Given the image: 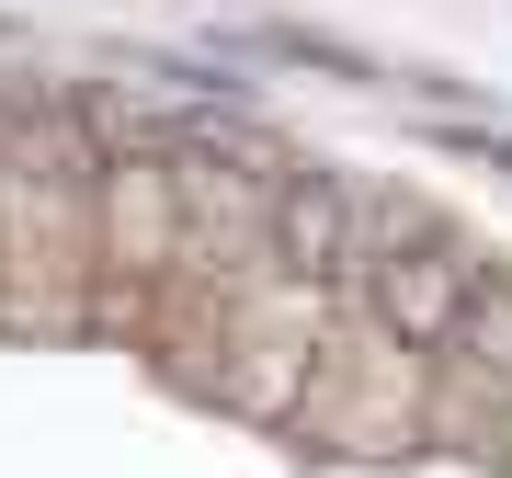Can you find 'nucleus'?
<instances>
[{"instance_id": "nucleus-1", "label": "nucleus", "mask_w": 512, "mask_h": 478, "mask_svg": "<svg viewBox=\"0 0 512 478\" xmlns=\"http://www.w3.org/2000/svg\"><path fill=\"white\" fill-rule=\"evenodd\" d=\"M467 296H478V274L456 251H433V239H365V308L399 353H444Z\"/></svg>"}, {"instance_id": "nucleus-2", "label": "nucleus", "mask_w": 512, "mask_h": 478, "mask_svg": "<svg viewBox=\"0 0 512 478\" xmlns=\"http://www.w3.org/2000/svg\"><path fill=\"white\" fill-rule=\"evenodd\" d=\"M274 262L308 285H342L353 262H365V205H353V183H330V171H308V183L274 194Z\"/></svg>"}, {"instance_id": "nucleus-3", "label": "nucleus", "mask_w": 512, "mask_h": 478, "mask_svg": "<svg viewBox=\"0 0 512 478\" xmlns=\"http://www.w3.org/2000/svg\"><path fill=\"white\" fill-rule=\"evenodd\" d=\"M444 353H456V365H467L478 387H501V399H512V285H478Z\"/></svg>"}, {"instance_id": "nucleus-4", "label": "nucleus", "mask_w": 512, "mask_h": 478, "mask_svg": "<svg viewBox=\"0 0 512 478\" xmlns=\"http://www.w3.org/2000/svg\"><path fill=\"white\" fill-rule=\"evenodd\" d=\"M478 148V160H490V171H512V137H467Z\"/></svg>"}]
</instances>
